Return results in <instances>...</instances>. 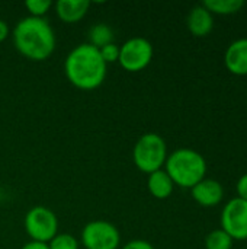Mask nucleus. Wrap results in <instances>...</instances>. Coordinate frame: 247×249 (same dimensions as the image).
Listing matches in <instances>:
<instances>
[{
	"mask_svg": "<svg viewBox=\"0 0 247 249\" xmlns=\"http://www.w3.org/2000/svg\"><path fill=\"white\" fill-rule=\"evenodd\" d=\"M186 26L194 36L202 38L213 32L214 29V16L202 4L191 9L186 18Z\"/></svg>",
	"mask_w": 247,
	"mask_h": 249,
	"instance_id": "nucleus-11",
	"label": "nucleus"
},
{
	"mask_svg": "<svg viewBox=\"0 0 247 249\" xmlns=\"http://www.w3.org/2000/svg\"><path fill=\"white\" fill-rule=\"evenodd\" d=\"M236 191H237V197L242 200L247 201V174L242 175L236 184Z\"/></svg>",
	"mask_w": 247,
	"mask_h": 249,
	"instance_id": "nucleus-20",
	"label": "nucleus"
},
{
	"mask_svg": "<svg viewBox=\"0 0 247 249\" xmlns=\"http://www.w3.org/2000/svg\"><path fill=\"white\" fill-rule=\"evenodd\" d=\"M13 42L25 58L44 61L49 58L55 50V34L45 18L28 16L16 23Z\"/></svg>",
	"mask_w": 247,
	"mask_h": 249,
	"instance_id": "nucleus-1",
	"label": "nucleus"
},
{
	"mask_svg": "<svg viewBox=\"0 0 247 249\" xmlns=\"http://www.w3.org/2000/svg\"><path fill=\"white\" fill-rule=\"evenodd\" d=\"M224 64L231 74L247 76V38H239L227 47Z\"/></svg>",
	"mask_w": 247,
	"mask_h": 249,
	"instance_id": "nucleus-10",
	"label": "nucleus"
},
{
	"mask_svg": "<svg viewBox=\"0 0 247 249\" xmlns=\"http://www.w3.org/2000/svg\"><path fill=\"white\" fill-rule=\"evenodd\" d=\"M7 36H9V25L3 19H0V42L6 41Z\"/></svg>",
	"mask_w": 247,
	"mask_h": 249,
	"instance_id": "nucleus-22",
	"label": "nucleus"
},
{
	"mask_svg": "<svg viewBox=\"0 0 247 249\" xmlns=\"http://www.w3.org/2000/svg\"><path fill=\"white\" fill-rule=\"evenodd\" d=\"M99 54H100L102 60L106 63V66L109 63H115L119 58V45H116L115 42L108 44V45H105L103 48L99 50Z\"/></svg>",
	"mask_w": 247,
	"mask_h": 249,
	"instance_id": "nucleus-19",
	"label": "nucleus"
},
{
	"mask_svg": "<svg viewBox=\"0 0 247 249\" xmlns=\"http://www.w3.org/2000/svg\"><path fill=\"white\" fill-rule=\"evenodd\" d=\"M245 0H205L202 6L210 10L213 15H234L245 7Z\"/></svg>",
	"mask_w": 247,
	"mask_h": 249,
	"instance_id": "nucleus-14",
	"label": "nucleus"
},
{
	"mask_svg": "<svg viewBox=\"0 0 247 249\" xmlns=\"http://www.w3.org/2000/svg\"><path fill=\"white\" fill-rule=\"evenodd\" d=\"M82 244L86 249H118L121 235L118 228L111 222L95 220L83 228Z\"/></svg>",
	"mask_w": 247,
	"mask_h": 249,
	"instance_id": "nucleus-7",
	"label": "nucleus"
},
{
	"mask_svg": "<svg viewBox=\"0 0 247 249\" xmlns=\"http://www.w3.org/2000/svg\"><path fill=\"white\" fill-rule=\"evenodd\" d=\"M64 71L68 82L77 89L93 90L106 77V63L102 60L99 50L86 42L74 47L68 53Z\"/></svg>",
	"mask_w": 247,
	"mask_h": 249,
	"instance_id": "nucleus-2",
	"label": "nucleus"
},
{
	"mask_svg": "<svg viewBox=\"0 0 247 249\" xmlns=\"http://www.w3.org/2000/svg\"><path fill=\"white\" fill-rule=\"evenodd\" d=\"M221 229L233 241H247V201L231 198L221 212Z\"/></svg>",
	"mask_w": 247,
	"mask_h": 249,
	"instance_id": "nucleus-8",
	"label": "nucleus"
},
{
	"mask_svg": "<svg viewBox=\"0 0 247 249\" xmlns=\"http://www.w3.org/2000/svg\"><path fill=\"white\" fill-rule=\"evenodd\" d=\"M22 249H49L47 244H41V242H35V241H31L28 244H25Z\"/></svg>",
	"mask_w": 247,
	"mask_h": 249,
	"instance_id": "nucleus-23",
	"label": "nucleus"
},
{
	"mask_svg": "<svg viewBox=\"0 0 247 249\" xmlns=\"http://www.w3.org/2000/svg\"><path fill=\"white\" fill-rule=\"evenodd\" d=\"M112 42H114V31L109 25L98 23L89 29V42L87 44H90L92 47L100 50L105 45L112 44Z\"/></svg>",
	"mask_w": 247,
	"mask_h": 249,
	"instance_id": "nucleus-15",
	"label": "nucleus"
},
{
	"mask_svg": "<svg viewBox=\"0 0 247 249\" xmlns=\"http://www.w3.org/2000/svg\"><path fill=\"white\" fill-rule=\"evenodd\" d=\"M192 198L202 207H214L220 204L224 198L223 185L211 178H204L197 185L191 188Z\"/></svg>",
	"mask_w": 247,
	"mask_h": 249,
	"instance_id": "nucleus-9",
	"label": "nucleus"
},
{
	"mask_svg": "<svg viewBox=\"0 0 247 249\" xmlns=\"http://www.w3.org/2000/svg\"><path fill=\"white\" fill-rule=\"evenodd\" d=\"M0 197H1V196H0Z\"/></svg>",
	"mask_w": 247,
	"mask_h": 249,
	"instance_id": "nucleus-24",
	"label": "nucleus"
},
{
	"mask_svg": "<svg viewBox=\"0 0 247 249\" xmlns=\"http://www.w3.org/2000/svg\"><path fill=\"white\" fill-rule=\"evenodd\" d=\"M54 7L60 20H63L64 23H77L86 16L90 7V1L89 0H58L55 1Z\"/></svg>",
	"mask_w": 247,
	"mask_h": 249,
	"instance_id": "nucleus-12",
	"label": "nucleus"
},
{
	"mask_svg": "<svg viewBox=\"0 0 247 249\" xmlns=\"http://www.w3.org/2000/svg\"><path fill=\"white\" fill-rule=\"evenodd\" d=\"M147 188L150 194L157 200H166L172 196L175 184L165 169H159L148 175Z\"/></svg>",
	"mask_w": 247,
	"mask_h": 249,
	"instance_id": "nucleus-13",
	"label": "nucleus"
},
{
	"mask_svg": "<svg viewBox=\"0 0 247 249\" xmlns=\"http://www.w3.org/2000/svg\"><path fill=\"white\" fill-rule=\"evenodd\" d=\"M122 249H154V247L147 242V241H143V239H134L131 242H128L127 245H124Z\"/></svg>",
	"mask_w": 247,
	"mask_h": 249,
	"instance_id": "nucleus-21",
	"label": "nucleus"
},
{
	"mask_svg": "<svg viewBox=\"0 0 247 249\" xmlns=\"http://www.w3.org/2000/svg\"><path fill=\"white\" fill-rule=\"evenodd\" d=\"M153 45L148 39L134 36L119 47V64L131 73L144 70L153 60Z\"/></svg>",
	"mask_w": 247,
	"mask_h": 249,
	"instance_id": "nucleus-6",
	"label": "nucleus"
},
{
	"mask_svg": "<svg viewBox=\"0 0 247 249\" xmlns=\"http://www.w3.org/2000/svg\"><path fill=\"white\" fill-rule=\"evenodd\" d=\"M165 171L175 185L182 188H192L205 178L207 160L199 152L182 147L167 155Z\"/></svg>",
	"mask_w": 247,
	"mask_h": 249,
	"instance_id": "nucleus-3",
	"label": "nucleus"
},
{
	"mask_svg": "<svg viewBox=\"0 0 247 249\" xmlns=\"http://www.w3.org/2000/svg\"><path fill=\"white\" fill-rule=\"evenodd\" d=\"M132 159L135 166L144 174H153L163 169L167 159V146L162 136L156 133L143 134L132 150Z\"/></svg>",
	"mask_w": 247,
	"mask_h": 249,
	"instance_id": "nucleus-4",
	"label": "nucleus"
},
{
	"mask_svg": "<svg viewBox=\"0 0 247 249\" xmlns=\"http://www.w3.org/2000/svg\"><path fill=\"white\" fill-rule=\"evenodd\" d=\"M25 231L35 242L48 244L58 233V219L55 213L44 206L32 207L23 220Z\"/></svg>",
	"mask_w": 247,
	"mask_h": 249,
	"instance_id": "nucleus-5",
	"label": "nucleus"
},
{
	"mask_svg": "<svg viewBox=\"0 0 247 249\" xmlns=\"http://www.w3.org/2000/svg\"><path fill=\"white\" fill-rule=\"evenodd\" d=\"M233 239L223 231L215 229L210 232L205 238V248L207 249H231L233 248Z\"/></svg>",
	"mask_w": 247,
	"mask_h": 249,
	"instance_id": "nucleus-16",
	"label": "nucleus"
},
{
	"mask_svg": "<svg viewBox=\"0 0 247 249\" xmlns=\"http://www.w3.org/2000/svg\"><path fill=\"white\" fill-rule=\"evenodd\" d=\"M49 249H79V242L70 233H57L48 244Z\"/></svg>",
	"mask_w": 247,
	"mask_h": 249,
	"instance_id": "nucleus-17",
	"label": "nucleus"
},
{
	"mask_svg": "<svg viewBox=\"0 0 247 249\" xmlns=\"http://www.w3.org/2000/svg\"><path fill=\"white\" fill-rule=\"evenodd\" d=\"M52 3L49 0H28L25 1V7L29 15L33 18H44V15L49 10Z\"/></svg>",
	"mask_w": 247,
	"mask_h": 249,
	"instance_id": "nucleus-18",
	"label": "nucleus"
}]
</instances>
